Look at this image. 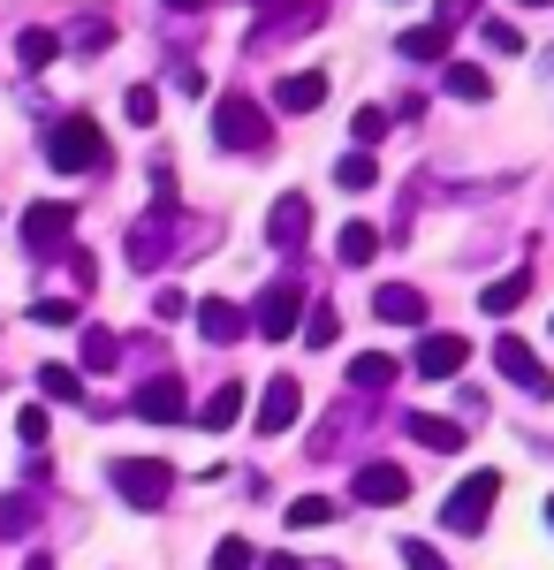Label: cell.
<instances>
[{"instance_id":"obj_22","label":"cell","mask_w":554,"mask_h":570,"mask_svg":"<svg viewBox=\"0 0 554 570\" xmlns=\"http://www.w3.org/2000/svg\"><path fill=\"white\" fill-rule=\"evenodd\" d=\"M335 259L342 266H373L380 259V228H373V220H349V228L335 236Z\"/></svg>"},{"instance_id":"obj_32","label":"cell","mask_w":554,"mask_h":570,"mask_svg":"<svg viewBox=\"0 0 554 570\" xmlns=\"http://www.w3.org/2000/svg\"><path fill=\"white\" fill-rule=\"evenodd\" d=\"M251 563H258V556H251V540H244V532H228V540L214 548V563H206V570H251Z\"/></svg>"},{"instance_id":"obj_13","label":"cell","mask_w":554,"mask_h":570,"mask_svg":"<svg viewBox=\"0 0 554 570\" xmlns=\"http://www.w3.org/2000/svg\"><path fill=\"white\" fill-rule=\"evenodd\" d=\"M410 365H418V381H456V373L471 365V343L441 327V335H426V343H418V357H410Z\"/></svg>"},{"instance_id":"obj_44","label":"cell","mask_w":554,"mask_h":570,"mask_svg":"<svg viewBox=\"0 0 554 570\" xmlns=\"http://www.w3.org/2000/svg\"><path fill=\"white\" fill-rule=\"evenodd\" d=\"M258 8H289V0H258Z\"/></svg>"},{"instance_id":"obj_25","label":"cell","mask_w":554,"mask_h":570,"mask_svg":"<svg viewBox=\"0 0 554 570\" xmlns=\"http://www.w3.org/2000/svg\"><path fill=\"white\" fill-rule=\"evenodd\" d=\"M39 395H46V403H85V373H69V365H39Z\"/></svg>"},{"instance_id":"obj_31","label":"cell","mask_w":554,"mask_h":570,"mask_svg":"<svg viewBox=\"0 0 554 570\" xmlns=\"http://www.w3.org/2000/svg\"><path fill=\"white\" fill-rule=\"evenodd\" d=\"M289 525H297V532L335 525V502H327V494H304V502H289Z\"/></svg>"},{"instance_id":"obj_24","label":"cell","mask_w":554,"mask_h":570,"mask_svg":"<svg viewBox=\"0 0 554 570\" xmlns=\"http://www.w3.org/2000/svg\"><path fill=\"white\" fill-rule=\"evenodd\" d=\"M77 357H85V373H107V365L122 357V335H115V327H85V335H77Z\"/></svg>"},{"instance_id":"obj_1","label":"cell","mask_w":554,"mask_h":570,"mask_svg":"<svg viewBox=\"0 0 554 570\" xmlns=\"http://www.w3.org/2000/svg\"><path fill=\"white\" fill-rule=\"evenodd\" d=\"M214 137L220 153H274V107L266 99H251V91H220L214 99Z\"/></svg>"},{"instance_id":"obj_20","label":"cell","mask_w":554,"mask_h":570,"mask_svg":"<svg viewBox=\"0 0 554 570\" xmlns=\"http://www.w3.org/2000/svg\"><path fill=\"white\" fill-rule=\"evenodd\" d=\"M236 419H244V381H220V389L198 403V426H206V434H228Z\"/></svg>"},{"instance_id":"obj_14","label":"cell","mask_w":554,"mask_h":570,"mask_svg":"<svg viewBox=\"0 0 554 570\" xmlns=\"http://www.w3.org/2000/svg\"><path fill=\"white\" fill-rule=\"evenodd\" d=\"M190 320H198V335H206V343H220V351L251 335V312L228 305V297H198V312H190Z\"/></svg>"},{"instance_id":"obj_35","label":"cell","mask_w":554,"mask_h":570,"mask_svg":"<svg viewBox=\"0 0 554 570\" xmlns=\"http://www.w3.org/2000/svg\"><path fill=\"white\" fill-rule=\"evenodd\" d=\"M31 327H77V305H61V297H39V305H31Z\"/></svg>"},{"instance_id":"obj_38","label":"cell","mask_w":554,"mask_h":570,"mask_svg":"<svg viewBox=\"0 0 554 570\" xmlns=\"http://www.w3.org/2000/svg\"><path fill=\"white\" fill-rule=\"evenodd\" d=\"M107 39H115V23H107V16H91L85 31H77V46H85V53H99V46H107Z\"/></svg>"},{"instance_id":"obj_10","label":"cell","mask_w":554,"mask_h":570,"mask_svg":"<svg viewBox=\"0 0 554 570\" xmlns=\"http://www.w3.org/2000/svg\"><path fill=\"white\" fill-rule=\"evenodd\" d=\"M129 411H137V419H145V426H175V419H182V411H190V389H182V381H175V373H152V381H145V389L129 395Z\"/></svg>"},{"instance_id":"obj_30","label":"cell","mask_w":554,"mask_h":570,"mask_svg":"<svg viewBox=\"0 0 554 570\" xmlns=\"http://www.w3.org/2000/svg\"><path fill=\"white\" fill-rule=\"evenodd\" d=\"M335 335H342L335 305H311V312H304V343H311V351H327V343H335Z\"/></svg>"},{"instance_id":"obj_23","label":"cell","mask_w":554,"mask_h":570,"mask_svg":"<svg viewBox=\"0 0 554 570\" xmlns=\"http://www.w3.org/2000/svg\"><path fill=\"white\" fill-rule=\"evenodd\" d=\"M395 357H380V351H365V357H349V389L357 395H380V389H395Z\"/></svg>"},{"instance_id":"obj_15","label":"cell","mask_w":554,"mask_h":570,"mask_svg":"<svg viewBox=\"0 0 554 570\" xmlns=\"http://www.w3.org/2000/svg\"><path fill=\"white\" fill-rule=\"evenodd\" d=\"M373 320H387V327H426V297L410 282H380L373 289Z\"/></svg>"},{"instance_id":"obj_47","label":"cell","mask_w":554,"mask_h":570,"mask_svg":"<svg viewBox=\"0 0 554 570\" xmlns=\"http://www.w3.org/2000/svg\"><path fill=\"white\" fill-rule=\"evenodd\" d=\"M319 570H342V563H319Z\"/></svg>"},{"instance_id":"obj_45","label":"cell","mask_w":554,"mask_h":570,"mask_svg":"<svg viewBox=\"0 0 554 570\" xmlns=\"http://www.w3.org/2000/svg\"><path fill=\"white\" fill-rule=\"evenodd\" d=\"M524 8H554V0H524Z\"/></svg>"},{"instance_id":"obj_2","label":"cell","mask_w":554,"mask_h":570,"mask_svg":"<svg viewBox=\"0 0 554 570\" xmlns=\"http://www.w3.org/2000/svg\"><path fill=\"white\" fill-rule=\"evenodd\" d=\"M175 236H182V206H175V190H168V168H160V198L145 206V214L129 220V266L137 274H152V266H168V252H175Z\"/></svg>"},{"instance_id":"obj_21","label":"cell","mask_w":554,"mask_h":570,"mask_svg":"<svg viewBox=\"0 0 554 570\" xmlns=\"http://www.w3.org/2000/svg\"><path fill=\"white\" fill-rule=\"evenodd\" d=\"M441 85H448V99H464V107H486V99H494V77H486L478 61H448Z\"/></svg>"},{"instance_id":"obj_43","label":"cell","mask_w":554,"mask_h":570,"mask_svg":"<svg viewBox=\"0 0 554 570\" xmlns=\"http://www.w3.org/2000/svg\"><path fill=\"white\" fill-rule=\"evenodd\" d=\"M23 570H53V556H31V563H23Z\"/></svg>"},{"instance_id":"obj_26","label":"cell","mask_w":554,"mask_h":570,"mask_svg":"<svg viewBox=\"0 0 554 570\" xmlns=\"http://www.w3.org/2000/svg\"><path fill=\"white\" fill-rule=\"evenodd\" d=\"M31 525H39V502L31 494H0V540H23Z\"/></svg>"},{"instance_id":"obj_12","label":"cell","mask_w":554,"mask_h":570,"mask_svg":"<svg viewBox=\"0 0 554 570\" xmlns=\"http://www.w3.org/2000/svg\"><path fill=\"white\" fill-rule=\"evenodd\" d=\"M304 236H311V198H304V190H281V198L266 206V244H274V252H297Z\"/></svg>"},{"instance_id":"obj_3","label":"cell","mask_w":554,"mask_h":570,"mask_svg":"<svg viewBox=\"0 0 554 570\" xmlns=\"http://www.w3.org/2000/svg\"><path fill=\"white\" fill-rule=\"evenodd\" d=\"M46 160L61 168V176H99L107 168V137L91 115H61L53 130H46Z\"/></svg>"},{"instance_id":"obj_37","label":"cell","mask_w":554,"mask_h":570,"mask_svg":"<svg viewBox=\"0 0 554 570\" xmlns=\"http://www.w3.org/2000/svg\"><path fill=\"white\" fill-rule=\"evenodd\" d=\"M16 434L39 449V441H46V403H23V411H16Z\"/></svg>"},{"instance_id":"obj_42","label":"cell","mask_w":554,"mask_h":570,"mask_svg":"<svg viewBox=\"0 0 554 570\" xmlns=\"http://www.w3.org/2000/svg\"><path fill=\"white\" fill-rule=\"evenodd\" d=\"M168 8H175V16H182V8H214V0H168Z\"/></svg>"},{"instance_id":"obj_7","label":"cell","mask_w":554,"mask_h":570,"mask_svg":"<svg viewBox=\"0 0 554 570\" xmlns=\"http://www.w3.org/2000/svg\"><path fill=\"white\" fill-rule=\"evenodd\" d=\"M494 365H502V373H510L532 403H547V395H554V373L532 357V343H524V335H494Z\"/></svg>"},{"instance_id":"obj_41","label":"cell","mask_w":554,"mask_h":570,"mask_svg":"<svg viewBox=\"0 0 554 570\" xmlns=\"http://www.w3.org/2000/svg\"><path fill=\"white\" fill-rule=\"evenodd\" d=\"M258 563H266V570H304L297 556H258Z\"/></svg>"},{"instance_id":"obj_36","label":"cell","mask_w":554,"mask_h":570,"mask_svg":"<svg viewBox=\"0 0 554 570\" xmlns=\"http://www.w3.org/2000/svg\"><path fill=\"white\" fill-rule=\"evenodd\" d=\"M395 556H403V570H448V563H441V548H433V540H403Z\"/></svg>"},{"instance_id":"obj_16","label":"cell","mask_w":554,"mask_h":570,"mask_svg":"<svg viewBox=\"0 0 554 570\" xmlns=\"http://www.w3.org/2000/svg\"><path fill=\"white\" fill-rule=\"evenodd\" d=\"M274 107H281V115H319V107H327V77H319V69H289V77L274 85Z\"/></svg>"},{"instance_id":"obj_4","label":"cell","mask_w":554,"mask_h":570,"mask_svg":"<svg viewBox=\"0 0 554 570\" xmlns=\"http://www.w3.org/2000/svg\"><path fill=\"white\" fill-rule=\"evenodd\" d=\"M69 236H77V206H69V198H39V206H23V220H16L23 259H53V252H69Z\"/></svg>"},{"instance_id":"obj_18","label":"cell","mask_w":554,"mask_h":570,"mask_svg":"<svg viewBox=\"0 0 554 570\" xmlns=\"http://www.w3.org/2000/svg\"><path fill=\"white\" fill-rule=\"evenodd\" d=\"M395 46H403V61H441V69H448V46H456V31H448V23H410Z\"/></svg>"},{"instance_id":"obj_11","label":"cell","mask_w":554,"mask_h":570,"mask_svg":"<svg viewBox=\"0 0 554 570\" xmlns=\"http://www.w3.org/2000/svg\"><path fill=\"white\" fill-rule=\"evenodd\" d=\"M349 487H357V502H373V510H395V502H410V472H403V464H387V456H365Z\"/></svg>"},{"instance_id":"obj_27","label":"cell","mask_w":554,"mask_h":570,"mask_svg":"<svg viewBox=\"0 0 554 570\" xmlns=\"http://www.w3.org/2000/svg\"><path fill=\"white\" fill-rule=\"evenodd\" d=\"M53 53H61V39H53L46 23H31V31H16V61H23V69H46Z\"/></svg>"},{"instance_id":"obj_34","label":"cell","mask_w":554,"mask_h":570,"mask_svg":"<svg viewBox=\"0 0 554 570\" xmlns=\"http://www.w3.org/2000/svg\"><path fill=\"white\" fill-rule=\"evenodd\" d=\"M478 39L494 46V53H524V31H516V23H494V16L478 23Z\"/></svg>"},{"instance_id":"obj_8","label":"cell","mask_w":554,"mask_h":570,"mask_svg":"<svg viewBox=\"0 0 554 570\" xmlns=\"http://www.w3.org/2000/svg\"><path fill=\"white\" fill-rule=\"evenodd\" d=\"M297 419H304V381L297 373H274V381L258 389V434L274 441V434H289Z\"/></svg>"},{"instance_id":"obj_40","label":"cell","mask_w":554,"mask_h":570,"mask_svg":"<svg viewBox=\"0 0 554 570\" xmlns=\"http://www.w3.org/2000/svg\"><path fill=\"white\" fill-rule=\"evenodd\" d=\"M464 16H471V0H441V8H433V23H448V31H456Z\"/></svg>"},{"instance_id":"obj_46","label":"cell","mask_w":554,"mask_h":570,"mask_svg":"<svg viewBox=\"0 0 554 570\" xmlns=\"http://www.w3.org/2000/svg\"><path fill=\"white\" fill-rule=\"evenodd\" d=\"M547 532H554V502H547Z\"/></svg>"},{"instance_id":"obj_19","label":"cell","mask_w":554,"mask_h":570,"mask_svg":"<svg viewBox=\"0 0 554 570\" xmlns=\"http://www.w3.org/2000/svg\"><path fill=\"white\" fill-rule=\"evenodd\" d=\"M532 297V266H516V274H502V282H486V297H478V312L486 320H510L516 305Z\"/></svg>"},{"instance_id":"obj_9","label":"cell","mask_w":554,"mask_h":570,"mask_svg":"<svg viewBox=\"0 0 554 570\" xmlns=\"http://www.w3.org/2000/svg\"><path fill=\"white\" fill-rule=\"evenodd\" d=\"M297 320H304V289H297V282H274V289L251 305V327L266 335V343H289V335H297Z\"/></svg>"},{"instance_id":"obj_17","label":"cell","mask_w":554,"mask_h":570,"mask_svg":"<svg viewBox=\"0 0 554 570\" xmlns=\"http://www.w3.org/2000/svg\"><path fill=\"white\" fill-rule=\"evenodd\" d=\"M403 426H410V441H418V449H433V456H456V449H464V426H456V419H433V411H410Z\"/></svg>"},{"instance_id":"obj_39","label":"cell","mask_w":554,"mask_h":570,"mask_svg":"<svg viewBox=\"0 0 554 570\" xmlns=\"http://www.w3.org/2000/svg\"><path fill=\"white\" fill-rule=\"evenodd\" d=\"M152 312H160V320H182V312H190V297H182V289H160V297H152Z\"/></svg>"},{"instance_id":"obj_33","label":"cell","mask_w":554,"mask_h":570,"mask_svg":"<svg viewBox=\"0 0 554 570\" xmlns=\"http://www.w3.org/2000/svg\"><path fill=\"white\" fill-rule=\"evenodd\" d=\"M122 115L137 122V130H145V122L160 115V91H152V85H129V91H122Z\"/></svg>"},{"instance_id":"obj_6","label":"cell","mask_w":554,"mask_h":570,"mask_svg":"<svg viewBox=\"0 0 554 570\" xmlns=\"http://www.w3.org/2000/svg\"><path fill=\"white\" fill-rule=\"evenodd\" d=\"M494 502H502V472H471L464 487H456V494H448V502H441V525L448 532H486V518H494Z\"/></svg>"},{"instance_id":"obj_5","label":"cell","mask_w":554,"mask_h":570,"mask_svg":"<svg viewBox=\"0 0 554 570\" xmlns=\"http://www.w3.org/2000/svg\"><path fill=\"white\" fill-rule=\"evenodd\" d=\"M107 480H115V494H122L129 510H168L175 464H160V456H115V464H107Z\"/></svg>"},{"instance_id":"obj_28","label":"cell","mask_w":554,"mask_h":570,"mask_svg":"<svg viewBox=\"0 0 554 570\" xmlns=\"http://www.w3.org/2000/svg\"><path fill=\"white\" fill-rule=\"evenodd\" d=\"M335 183H342V190H373V183H380V160H373V153H342Z\"/></svg>"},{"instance_id":"obj_29","label":"cell","mask_w":554,"mask_h":570,"mask_svg":"<svg viewBox=\"0 0 554 570\" xmlns=\"http://www.w3.org/2000/svg\"><path fill=\"white\" fill-rule=\"evenodd\" d=\"M387 122H395L387 107H357V122H349V137H357V153H373V145L387 137Z\"/></svg>"}]
</instances>
